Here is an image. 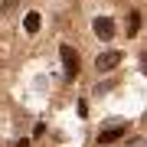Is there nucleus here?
Instances as JSON below:
<instances>
[{
	"mask_svg": "<svg viewBox=\"0 0 147 147\" xmlns=\"http://www.w3.org/2000/svg\"><path fill=\"white\" fill-rule=\"evenodd\" d=\"M59 56H62V65H65V79H75V75H79V56H75V49L62 46Z\"/></svg>",
	"mask_w": 147,
	"mask_h": 147,
	"instance_id": "obj_1",
	"label": "nucleus"
},
{
	"mask_svg": "<svg viewBox=\"0 0 147 147\" xmlns=\"http://www.w3.org/2000/svg\"><path fill=\"white\" fill-rule=\"evenodd\" d=\"M121 53H115V49H111V53H98V59H95V69H98V72H111V69H118L121 65Z\"/></svg>",
	"mask_w": 147,
	"mask_h": 147,
	"instance_id": "obj_2",
	"label": "nucleus"
},
{
	"mask_svg": "<svg viewBox=\"0 0 147 147\" xmlns=\"http://www.w3.org/2000/svg\"><path fill=\"white\" fill-rule=\"evenodd\" d=\"M124 131H127L124 124L108 127V131H101V134H98V144H115V141H121V137H124Z\"/></svg>",
	"mask_w": 147,
	"mask_h": 147,
	"instance_id": "obj_3",
	"label": "nucleus"
},
{
	"mask_svg": "<svg viewBox=\"0 0 147 147\" xmlns=\"http://www.w3.org/2000/svg\"><path fill=\"white\" fill-rule=\"evenodd\" d=\"M95 33H98V36H105V39H111V33H115V23H111L108 16H98V20H95Z\"/></svg>",
	"mask_w": 147,
	"mask_h": 147,
	"instance_id": "obj_4",
	"label": "nucleus"
},
{
	"mask_svg": "<svg viewBox=\"0 0 147 147\" xmlns=\"http://www.w3.org/2000/svg\"><path fill=\"white\" fill-rule=\"evenodd\" d=\"M137 30H141V13L131 10V13H127V36H134Z\"/></svg>",
	"mask_w": 147,
	"mask_h": 147,
	"instance_id": "obj_5",
	"label": "nucleus"
},
{
	"mask_svg": "<svg viewBox=\"0 0 147 147\" xmlns=\"http://www.w3.org/2000/svg\"><path fill=\"white\" fill-rule=\"evenodd\" d=\"M23 26H26V33H39V13H26Z\"/></svg>",
	"mask_w": 147,
	"mask_h": 147,
	"instance_id": "obj_6",
	"label": "nucleus"
},
{
	"mask_svg": "<svg viewBox=\"0 0 147 147\" xmlns=\"http://www.w3.org/2000/svg\"><path fill=\"white\" fill-rule=\"evenodd\" d=\"M13 7H16V0H3V3H0V13H10Z\"/></svg>",
	"mask_w": 147,
	"mask_h": 147,
	"instance_id": "obj_7",
	"label": "nucleus"
},
{
	"mask_svg": "<svg viewBox=\"0 0 147 147\" xmlns=\"http://www.w3.org/2000/svg\"><path fill=\"white\" fill-rule=\"evenodd\" d=\"M141 69H144V75H147V53L141 56Z\"/></svg>",
	"mask_w": 147,
	"mask_h": 147,
	"instance_id": "obj_8",
	"label": "nucleus"
}]
</instances>
